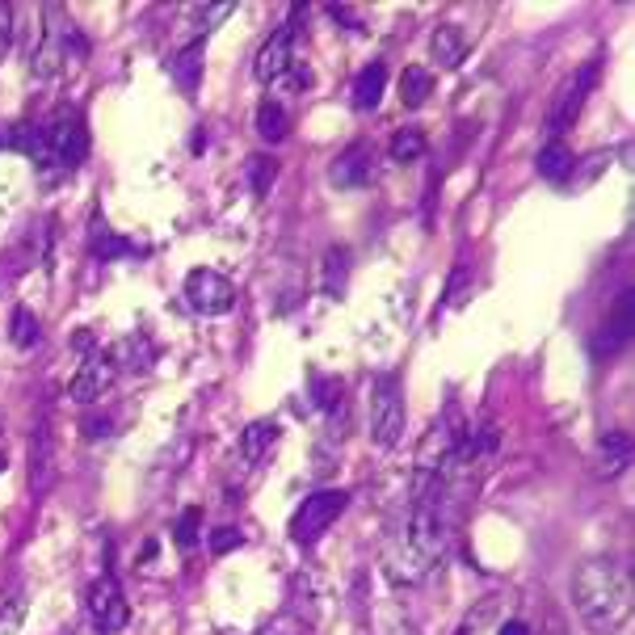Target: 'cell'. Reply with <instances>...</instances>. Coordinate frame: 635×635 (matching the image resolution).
Wrapping results in <instances>:
<instances>
[{"label": "cell", "instance_id": "d6986e66", "mask_svg": "<svg viewBox=\"0 0 635 635\" xmlns=\"http://www.w3.org/2000/svg\"><path fill=\"white\" fill-rule=\"evenodd\" d=\"M257 135L265 143H282L286 135H291V114H286V106L278 97H265L257 106Z\"/></svg>", "mask_w": 635, "mask_h": 635}, {"label": "cell", "instance_id": "52a82bcc", "mask_svg": "<svg viewBox=\"0 0 635 635\" xmlns=\"http://www.w3.org/2000/svg\"><path fill=\"white\" fill-rule=\"evenodd\" d=\"M89 614H93V627L101 635H118L122 627L131 623V606H127V593L114 577H101L89 585Z\"/></svg>", "mask_w": 635, "mask_h": 635}, {"label": "cell", "instance_id": "d4e9b609", "mask_svg": "<svg viewBox=\"0 0 635 635\" xmlns=\"http://www.w3.org/2000/svg\"><path fill=\"white\" fill-rule=\"evenodd\" d=\"M429 93H434L429 72L425 68H404V76H400V101H404V106H425Z\"/></svg>", "mask_w": 635, "mask_h": 635}, {"label": "cell", "instance_id": "ba28073f", "mask_svg": "<svg viewBox=\"0 0 635 635\" xmlns=\"http://www.w3.org/2000/svg\"><path fill=\"white\" fill-rule=\"evenodd\" d=\"M598 72H602V59H589L581 72H572V76H568L564 93L556 97V110H551V118H547L551 135H560V131H568L572 122H577V114H581V106H585V97L593 93V85H598Z\"/></svg>", "mask_w": 635, "mask_h": 635}, {"label": "cell", "instance_id": "836d02e7", "mask_svg": "<svg viewBox=\"0 0 635 635\" xmlns=\"http://www.w3.org/2000/svg\"><path fill=\"white\" fill-rule=\"evenodd\" d=\"M236 543H240V530H215L211 551H215V556H223V551H232Z\"/></svg>", "mask_w": 635, "mask_h": 635}, {"label": "cell", "instance_id": "d6a6232c", "mask_svg": "<svg viewBox=\"0 0 635 635\" xmlns=\"http://www.w3.org/2000/svg\"><path fill=\"white\" fill-rule=\"evenodd\" d=\"M282 80H286V89H291V93H307L316 76H312V68H307V64H291V68L282 72Z\"/></svg>", "mask_w": 635, "mask_h": 635}, {"label": "cell", "instance_id": "3957f363", "mask_svg": "<svg viewBox=\"0 0 635 635\" xmlns=\"http://www.w3.org/2000/svg\"><path fill=\"white\" fill-rule=\"evenodd\" d=\"M72 43H80L76 26L64 22V9L51 5V9H47L43 43H34V55H30V76L38 80V85H51V80L64 72V64L72 59Z\"/></svg>", "mask_w": 635, "mask_h": 635}, {"label": "cell", "instance_id": "7402d4cb", "mask_svg": "<svg viewBox=\"0 0 635 635\" xmlns=\"http://www.w3.org/2000/svg\"><path fill=\"white\" fill-rule=\"evenodd\" d=\"M572 165H577V156H572V148L564 139H551L543 143V152H539V173L547 181H568L572 177Z\"/></svg>", "mask_w": 635, "mask_h": 635}, {"label": "cell", "instance_id": "277c9868", "mask_svg": "<svg viewBox=\"0 0 635 635\" xmlns=\"http://www.w3.org/2000/svg\"><path fill=\"white\" fill-rule=\"evenodd\" d=\"M404 434V392L396 375H383L371 383V438L375 446L392 450Z\"/></svg>", "mask_w": 635, "mask_h": 635}, {"label": "cell", "instance_id": "e0dca14e", "mask_svg": "<svg viewBox=\"0 0 635 635\" xmlns=\"http://www.w3.org/2000/svg\"><path fill=\"white\" fill-rule=\"evenodd\" d=\"M202 59H207V38H194L173 55V80L181 85V93H194L202 80Z\"/></svg>", "mask_w": 635, "mask_h": 635}, {"label": "cell", "instance_id": "7a4b0ae2", "mask_svg": "<svg viewBox=\"0 0 635 635\" xmlns=\"http://www.w3.org/2000/svg\"><path fill=\"white\" fill-rule=\"evenodd\" d=\"M577 623L589 631H619L631 619L635 585H631V564L623 556H589L577 564L568 585Z\"/></svg>", "mask_w": 635, "mask_h": 635}, {"label": "cell", "instance_id": "603a6c76", "mask_svg": "<svg viewBox=\"0 0 635 635\" xmlns=\"http://www.w3.org/2000/svg\"><path fill=\"white\" fill-rule=\"evenodd\" d=\"M38 337H43V329H38V316L30 312V307H13V316H9V341L17 345V350H34Z\"/></svg>", "mask_w": 635, "mask_h": 635}, {"label": "cell", "instance_id": "5b68a950", "mask_svg": "<svg viewBox=\"0 0 635 635\" xmlns=\"http://www.w3.org/2000/svg\"><path fill=\"white\" fill-rule=\"evenodd\" d=\"M345 505H350V497L337 493V488H324V493H312L299 509H295V518H291V539L295 543H316L324 530H329L341 514H345Z\"/></svg>", "mask_w": 635, "mask_h": 635}, {"label": "cell", "instance_id": "6da1fadb", "mask_svg": "<svg viewBox=\"0 0 635 635\" xmlns=\"http://www.w3.org/2000/svg\"><path fill=\"white\" fill-rule=\"evenodd\" d=\"M450 547V484L413 476L408 505L383 547V572L392 585H421Z\"/></svg>", "mask_w": 635, "mask_h": 635}, {"label": "cell", "instance_id": "5bb4252c", "mask_svg": "<svg viewBox=\"0 0 635 635\" xmlns=\"http://www.w3.org/2000/svg\"><path fill=\"white\" fill-rule=\"evenodd\" d=\"M514 614V593H493L467 610V619L459 627V635H497V627Z\"/></svg>", "mask_w": 635, "mask_h": 635}, {"label": "cell", "instance_id": "484cf974", "mask_svg": "<svg viewBox=\"0 0 635 635\" xmlns=\"http://www.w3.org/2000/svg\"><path fill=\"white\" fill-rule=\"evenodd\" d=\"M375 635H421V631L400 606H379L375 610Z\"/></svg>", "mask_w": 635, "mask_h": 635}, {"label": "cell", "instance_id": "ac0fdd59", "mask_svg": "<svg viewBox=\"0 0 635 635\" xmlns=\"http://www.w3.org/2000/svg\"><path fill=\"white\" fill-rule=\"evenodd\" d=\"M429 55H434L438 68H459L463 59H467V38H463V30L438 26L434 38H429Z\"/></svg>", "mask_w": 635, "mask_h": 635}, {"label": "cell", "instance_id": "44dd1931", "mask_svg": "<svg viewBox=\"0 0 635 635\" xmlns=\"http://www.w3.org/2000/svg\"><path fill=\"white\" fill-rule=\"evenodd\" d=\"M627 463H631V438L614 429V434L598 442V476H619Z\"/></svg>", "mask_w": 635, "mask_h": 635}, {"label": "cell", "instance_id": "4fadbf2b", "mask_svg": "<svg viewBox=\"0 0 635 635\" xmlns=\"http://www.w3.org/2000/svg\"><path fill=\"white\" fill-rule=\"evenodd\" d=\"M55 484V438H51V421L43 417L30 429V488L47 493Z\"/></svg>", "mask_w": 635, "mask_h": 635}, {"label": "cell", "instance_id": "4dcf8cb0", "mask_svg": "<svg viewBox=\"0 0 635 635\" xmlns=\"http://www.w3.org/2000/svg\"><path fill=\"white\" fill-rule=\"evenodd\" d=\"M198 526H202V514H198V509H186V514H181V522H177V530H173L177 547H194V543H198Z\"/></svg>", "mask_w": 635, "mask_h": 635}, {"label": "cell", "instance_id": "8fae6325", "mask_svg": "<svg viewBox=\"0 0 635 635\" xmlns=\"http://www.w3.org/2000/svg\"><path fill=\"white\" fill-rule=\"evenodd\" d=\"M291 64H295V26H278L270 38H265V47L257 51V80L274 85Z\"/></svg>", "mask_w": 635, "mask_h": 635}, {"label": "cell", "instance_id": "8d00e7d4", "mask_svg": "<svg viewBox=\"0 0 635 635\" xmlns=\"http://www.w3.org/2000/svg\"><path fill=\"white\" fill-rule=\"evenodd\" d=\"M0 467H5V450H0Z\"/></svg>", "mask_w": 635, "mask_h": 635}, {"label": "cell", "instance_id": "d590c367", "mask_svg": "<svg viewBox=\"0 0 635 635\" xmlns=\"http://www.w3.org/2000/svg\"><path fill=\"white\" fill-rule=\"evenodd\" d=\"M543 635H568L564 619H560V610H547V619H543Z\"/></svg>", "mask_w": 635, "mask_h": 635}, {"label": "cell", "instance_id": "9c48e42d", "mask_svg": "<svg viewBox=\"0 0 635 635\" xmlns=\"http://www.w3.org/2000/svg\"><path fill=\"white\" fill-rule=\"evenodd\" d=\"M186 299L202 316H223L236 303V286L223 274L202 270V265H198V270H190V278H186Z\"/></svg>", "mask_w": 635, "mask_h": 635}, {"label": "cell", "instance_id": "4316f807", "mask_svg": "<svg viewBox=\"0 0 635 635\" xmlns=\"http://www.w3.org/2000/svg\"><path fill=\"white\" fill-rule=\"evenodd\" d=\"M26 619V589H13L0 598V635H17Z\"/></svg>", "mask_w": 635, "mask_h": 635}, {"label": "cell", "instance_id": "83f0119b", "mask_svg": "<svg viewBox=\"0 0 635 635\" xmlns=\"http://www.w3.org/2000/svg\"><path fill=\"white\" fill-rule=\"evenodd\" d=\"M122 253H143V249H135L131 240L114 236L110 228L101 232V223H93V257H101V261H114V257H122Z\"/></svg>", "mask_w": 635, "mask_h": 635}, {"label": "cell", "instance_id": "f546056e", "mask_svg": "<svg viewBox=\"0 0 635 635\" xmlns=\"http://www.w3.org/2000/svg\"><path fill=\"white\" fill-rule=\"evenodd\" d=\"M278 177V165H274V156H253L249 160V181H253V194L265 198L270 194V181Z\"/></svg>", "mask_w": 635, "mask_h": 635}, {"label": "cell", "instance_id": "cb8c5ba5", "mask_svg": "<svg viewBox=\"0 0 635 635\" xmlns=\"http://www.w3.org/2000/svg\"><path fill=\"white\" fill-rule=\"evenodd\" d=\"M345 278H350V257H345V249H329V253H324V295L341 299L345 295Z\"/></svg>", "mask_w": 635, "mask_h": 635}, {"label": "cell", "instance_id": "f1b7e54d", "mask_svg": "<svg viewBox=\"0 0 635 635\" xmlns=\"http://www.w3.org/2000/svg\"><path fill=\"white\" fill-rule=\"evenodd\" d=\"M425 156V135L417 127H404L392 135V160H421Z\"/></svg>", "mask_w": 635, "mask_h": 635}, {"label": "cell", "instance_id": "ffe728a7", "mask_svg": "<svg viewBox=\"0 0 635 635\" xmlns=\"http://www.w3.org/2000/svg\"><path fill=\"white\" fill-rule=\"evenodd\" d=\"M383 89H387V68L375 59V64H366L358 72V80H354V106L358 110H375L383 101Z\"/></svg>", "mask_w": 635, "mask_h": 635}, {"label": "cell", "instance_id": "2e32d148", "mask_svg": "<svg viewBox=\"0 0 635 635\" xmlns=\"http://www.w3.org/2000/svg\"><path fill=\"white\" fill-rule=\"evenodd\" d=\"M329 177H333L337 190H358V186H366V181H371V152H366V143L345 148V152L333 160Z\"/></svg>", "mask_w": 635, "mask_h": 635}, {"label": "cell", "instance_id": "9a60e30c", "mask_svg": "<svg viewBox=\"0 0 635 635\" xmlns=\"http://www.w3.org/2000/svg\"><path fill=\"white\" fill-rule=\"evenodd\" d=\"M274 442H278V425H274V421L244 425V429H240V442H236V463H240L244 471L257 467V463L274 450Z\"/></svg>", "mask_w": 635, "mask_h": 635}, {"label": "cell", "instance_id": "e575fe53", "mask_svg": "<svg viewBox=\"0 0 635 635\" xmlns=\"http://www.w3.org/2000/svg\"><path fill=\"white\" fill-rule=\"evenodd\" d=\"M463 286H467V265H459L455 278H450V295H446V303H459V299H463Z\"/></svg>", "mask_w": 635, "mask_h": 635}, {"label": "cell", "instance_id": "7c38bea8", "mask_svg": "<svg viewBox=\"0 0 635 635\" xmlns=\"http://www.w3.org/2000/svg\"><path fill=\"white\" fill-rule=\"evenodd\" d=\"M110 383H114V362H110L106 354H89L85 366H80V371L72 375L68 396H72L76 404H93V400L106 396Z\"/></svg>", "mask_w": 635, "mask_h": 635}, {"label": "cell", "instance_id": "1f68e13d", "mask_svg": "<svg viewBox=\"0 0 635 635\" xmlns=\"http://www.w3.org/2000/svg\"><path fill=\"white\" fill-rule=\"evenodd\" d=\"M228 13H236V5H207V9H194V22H198V30H211V26H219V22H228Z\"/></svg>", "mask_w": 635, "mask_h": 635}, {"label": "cell", "instance_id": "8992f818", "mask_svg": "<svg viewBox=\"0 0 635 635\" xmlns=\"http://www.w3.org/2000/svg\"><path fill=\"white\" fill-rule=\"evenodd\" d=\"M43 135H47V156H55L64 169L80 165V160L89 156V127H85V118H80V110H72V106L59 110Z\"/></svg>", "mask_w": 635, "mask_h": 635}, {"label": "cell", "instance_id": "30bf717a", "mask_svg": "<svg viewBox=\"0 0 635 635\" xmlns=\"http://www.w3.org/2000/svg\"><path fill=\"white\" fill-rule=\"evenodd\" d=\"M631 307H635V299H631V291H623L619 307H614V316L602 320V329L593 333L589 350H593V358H598V362H606V358H614V354H623V350H627L631 324H635V320H631Z\"/></svg>", "mask_w": 635, "mask_h": 635}]
</instances>
